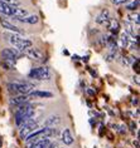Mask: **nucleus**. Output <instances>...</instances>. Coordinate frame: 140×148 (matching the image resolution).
<instances>
[{"label": "nucleus", "mask_w": 140, "mask_h": 148, "mask_svg": "<svg viewBox=\"0 0 140 148\" xmlns=\"http://www.w3.org/2000/svg\"><path fill=\"white\" fill-rule=\"evenodd\" d=\"M106 24H107V29L112 33L114 35H116L117 33L120 32V23L116 19H109Z\"/></svg>", "instance_id": "f8f14e48"}, {"label": "nucleus", "mask_w": 140, "mask_h": 148, "mask_svg": "<svg viewBox=\"0 0 140 148\" xmlns=\"http://www.w3.org/2000/svg\"><path fill=\"white\" fill-rule=\"evenodd\" d=\"M0 1L6 3V4H9V5H14V6H18V5L20 4L19 0H0Z\"/></svg>", "instance_id": "6ab92c4d"}, {"label": "nucleus", "mask_w": 140, "mask_h": 148, "mask_svg": "<svg viewBox=\"0 0 140 148\" xmlns=\"http://www.w3.org/2000/svg\"><path fill=\"white\" fill-rule=\"evenodd\" d=\"M28 77L35 80H51L52 79V72L47 66H39V68H33L29 72Z\"/></svg>", "instance_id": "20e7f679"}, {"label": "nucleus", "mask_w": 140, "mask_h": 148, "mask_svg": "<svg viewBox=\"0 0 140 148\" xmlns=\"http://www.w3.org/2000/svg\"><path fill=\"white\" fill-rule=\"evenodd\" d=\"M30 97H29L28 94H19V95H14L9 99V103L10 106H14V107H19L21 104H24V103H28Z\"/></svg>", "instance_id": "6e6552de"}, {"label": "nucleus", "mask_w": 140, "mask_h": 148, "mask_svg": "<svg viewBox=\"0 0 140 148\" xmlns=\"http://www.w3.org/2000/svg\"><path fill=\"white\" fill-rule=\"evenodd\" d=\"M0 24H1V27L6 29V30H9L10 33H17V34H21L23 30L19 28V27H15L14 24H12L10 21L8 20H4V19H0Z\"/></svg>", "instance_id": "1a4fd4ad"}, {"label": "nucleus", "mask_w": 140, "mask_h": 148, "mask_svg": "<svg viewBox=\"0 0 140 148\" xmlns=\"http://www.w3.org/2000/svg\"><path fill=\"white\" fill-rule=\"evenodd\" d=\"M9 93L13 95H19V94H29L34 86L28 82H10L6 84Z\"/></svg>", "instance_id": "7ed1b4c3"}, {"label": "nucleus", "mask_w": 140, "mask_h": 148, "mask_svg": "<svg viewBox=\"0 0 140 148\" xmlns=\"http://www.w3.org/2000/svg\"><path fill=\"white\" fill-rule=\"evenodd\" d=\"M1 57L4 60H12V62H15L18 58L20 57V53L13 48H6V49L1 50Z\"/></svg>", "instance_id": "0eeeda50"}, {"label": "nucleus", "mask_w": 140, "mask_h": 148, "mask_svg": "<svg viewBox=\"0 0 140 148\" xmlns=\"http://www.w3.org/2000/svg\"><path fill=\"white\" fill-rule=\"evenodd\" d=\"M23 53L27 55L28 58H30L32 60H35V62H44L46 60V55L40 49L38 48H34V47H30L28 48L27 50H24Z\"/></svg>", "instance_id": "39448f33"}, {"label": "nucleus", "mask_w": 140, "mask_h": 148, "mask_svg": "<svg viewBox=\"0 0 140 148\" xmlns=\"http://www.w3.org/2000/svg\"><path fill=\"white\" fill-rule=\"evenodd\" d=\"M110 1L115 5H121V4H126L129 0H110Z\"/></svg>", "instance_id": "412c9836"}, {"label": "nucleus", "mask_w": 140, "mask_h": 148, "mask_svg": "<svg viewBox=\"0 0 140 148\" xmlns=\"http://www.w3.org/2000/svg\"><path fill=\"white\" fill-rule=\"evenodd\" d=\"M33 97H38V98H52L53 94L51 92H42V90H34L30 93Z\"/></svg>", "instance_id": "dca6fc26"}, {"label": "nucleus", "mask_w": 140, "mask_h": 148, "mask_svg": "<svg viewBox=\"0 0 140 148\" xmlns=\"http://www.w3.org/2000/svg\"><path fill=\"white\" fill-rule=\"evenodd\" d=\"M34 106L30 103H24V104L19 106L15 110V123L18 127H21L25 123H28L29 121L33 119L34 117Z\"/></svg>", "instance_id": "f257e3e1"}, {"label": "nucleus", "mask_w": 140, "mask_h": 148, "mask_svg": "<svg viewBox=\"0 0 140 148\" xmlns=\"http://www.w3.org/2000/svg\"><path fill=\"white\" fill-rule=\"evenodd\" d=\"M132 69H134V72L139 73V59H136L135 63H134V64H132Z\"/></svg>", "instance_id": "4be33fe9"}, {"label": "nucleus", "mask_w": 140, "mask_h": 148, "mask_svg": "<svg viewBox=\"0 0 140 148\" xmlns=\"http://www.w3.org/2000/svg\"><path fill=\"white\" fill-rule=\"evenodd\" d=\"M134 144H135V147H136V148H139V142H138V140H136V142L134 140Z\"/></svg>", "instance_id": "5701e85b"}, {"label": "nucleus", "mask_w": 140, "mask_h": 148, "mask_svg": "<svg viewBox=\"0 0 140 148\" xmlns=\"http://www.w3.org/2000/svg\"><path fill=\"white\" fill-rule=\"evenodd\" d=\"M1 66H3V69H5V70H13L14 66H15V62H12V60H3Z\"/></svg>", "instance_id": "f3484780"}, {"label": "nucleus", "mask_w": 140, "mask_h": 148, "mask_svg": "<svg viewBox=\"0 0 140 148\" xmlns=\"http://www.w3.org/2000/svg\"><path fill=\"white\" fill-rule=\"evenodd\" d=\"M37 128H38V123H37L34 119L29 121L28 123H25L24 125H21V127H20V131H19L20 138H23V139H24L27 136H29L30 133L34 132Z\"/></svg>", "instance_id": "423d86ee"}, {"label": "nucleus", "mask_w": 140, "mask_h": 148, "mask_svg": "<svg viewBox=\"0 0 140 148\" xmlns=\"http://www.w3.org/2000/svg\"><path fill=\"white\" fill-rule=\"evenodd\" d=\"M51 140L49 138H43V139H38L35 142H33L29 144V148H47L49 146Z\"/></svg>", "instance_id": "4468645a"}, {"label": "nucleus", "mask_w": 140, "mask_h": 148, "mask_svg": "<svg viewBox=\"0 0 140 148\" xmlns=\"http://www.w3.org/2000/svg\"><path fill=\"white\" fill-rule=\"evenodd\" d=\"M61 140L63 142V144L66 146H71V144L75 142V138H73L71 131L68 128H64V131L62 132V137H61Z\"/></svg>", "instance_id": "9b49d317"}, {"label": "nucleus", "mask_w": 140, "mask_h": 148, "mask_svg": "<svg viewBox=\"0 0 140 148\" xmlns=\"http://www.w3.org/2000/svg\"><path fill=\"white\" fill-rule=\"evenodd\" d=\"M129 19H130L131 21H135L136 24H139V14L136 13V14H130L129 15Z\"/></svg>", "instance_id": "aec40b11"}, {"label": "nucleus", "mask_w": 140, "mask_h": 148, "mask_svg": "<svg viewBox=\"0 0 140 148\" xmlns=\"http://www.w3.org/2000/svg\"><path fill=\"white\" fill-rule=\"evenodd\" d=\"M14 20L20 21V23H27V24H32L34 25L39 21V18L37 15H27V16H13Z\"/></svg>", "instance_id": "9d476101"}, {"label": "nucleus", "mask_w": 140, "mask_h": 148, "mask_svg": "<svg viewBox=\"0 0 140 148\" xmlns=\"http://www.w3.org/2000/svg\"><path fill=\"white\" fill-rule=\"evenodd\" d=\"M130 1H139V0H130Z\"/></svg>", "instance_id": "b1692460"}, {"label": "nucleus", "mask_w": 140, "mask_h": 148, "mask_svg": "<svg viewBox=\"0 0 140 148\" xmlns=\"http://www.w3.org/2000/svg\"><path fill=\"white\" fill-rule=\"evenodd\" d=\"M6 39L12 43V45L14 47V49L18 51H24L27 50L28 48H30L33 45L32 40H29L27 38H23L21 35L17 34V33H9V34H5Z\"/></svg>", "instance_id": "f03ea898"}, {"label": "nucleus", "mask_w": 140, "mask_h": 148, "mask_svg": "<svg viewBox=\"0 0 140 148\" xmlns=\"http://www.w3.org/2000/svg\"><path fill=\"white\" fill-rule=\"evenodd\" d=\"M139 8V1H130V3H126L125 4V9L126 10H131V12H134V10H136Z\"/></svg>", "instance_id": "a211bd4d"}, {"label": "nucleus", "mask_w": 140, "mask_h": 148, "mask_svg": "<svg viewBox=\"0 0 140 148\" xmlns=\"http://www.w3.org/2000/svg\"><path fill=\"white\" fill-rule=\"evenodd\" d=\"M110 19V13L107 9H104L102 12L96 16V23L97 24H106L107 20Z\"/></svg>", "instance_id": "2eb2a0df"}, {"label": "nucleus", "mask_w": 140, "mask_h": 148, "mask_svg": "<svg viewBox=\"0 0 140 148\" xmlns=\"http://www.w3.org/2000/svg\"><path fill=\"white\" fill-rule=\"evenodd\" d=\"M61 122H62V118L60 116H51L48 119L44 122V127H48V128L56 127V125L61 124Z\"/></svg>", "instance_id": "ddd939ff"}]
</instances>
